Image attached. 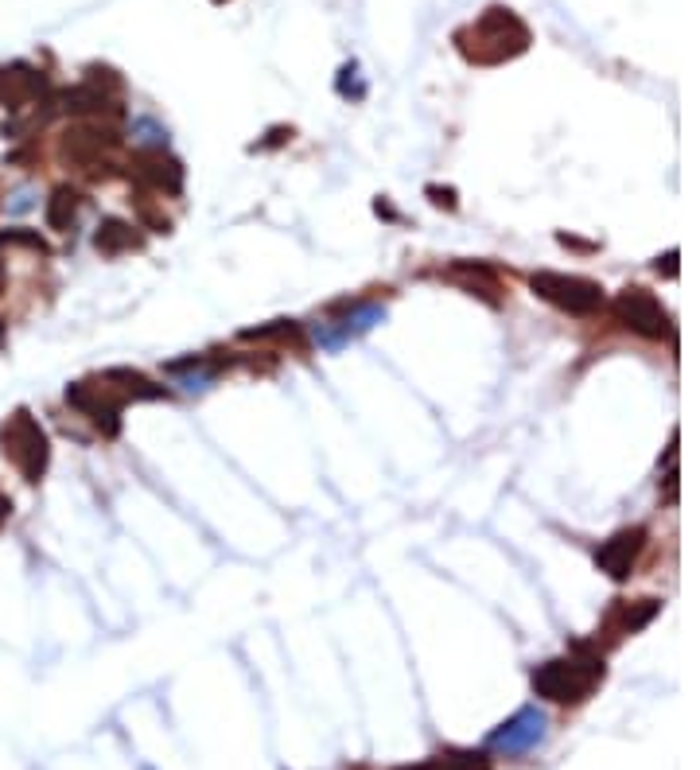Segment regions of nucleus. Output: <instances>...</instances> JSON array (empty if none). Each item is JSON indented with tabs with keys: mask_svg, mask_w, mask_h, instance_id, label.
<instances>
[{
	"mask_svg": "<svg viewBox=\"0 0 700 770\" xmlns=\"http://www.w3.org/2000/svg\"><path fill=\"white\" fill-rule=\"evenodd\" d=\"M74 214H78V191H70V187H59V191L47 199V210H43V218H47L51 230H67L70 222H74Z\"/></svg>",
	"mask_w": 700,
	"mask_h": 770,
	"instance_id": "nucleus-13",
	"label": "nucleus"
},
{
	"mask_svg": "<svg viewBox=\"0 0 700 770\" xmlns=\"http://www.w3.org/2000/svg\"><path fill=\"white\" fill-rule=\"evenodd\" d=\"M599 681H603V658L588 646H576V654L533 669V693L553 704H580L592 697Z\"/></svg>",
	"mask_w": 700,
	"mask_h": 770,
	"instance_id": "nucleus-2",
	"label": "nucleus"
},
{
	"mask_svg": "<svg viewBox=\"0 0 700 770\" xmlns=\"http://www.w3.org/2000/svg\"><path fill=\"white\" fill-rule=\"evenodd\" d=\"M137 179L144 187H152V191H168L175 195L179 187H183V168L168 160L164 152H148V156H140L137 164Z\"/></svg>",
	"mask_w": 700,
	"mask_h": 770,
	"instance_id": "nucleus-10",
	"label": "nucleus"
},
{
	"mask_svg": "<svg viewBox=\"0 0 700 770\" xmlns=\"http://www.w3.org/2000/svg\"><path fill=\"white\" fill-rule=\"evenodd\" d=\"M541 735H545V716H541L537 708H522L510 724H502L498 732L490 735V743H494V747H502L506 755H518V751L537 747V743H541Z\"/></svg>",
	"mask_w": 700,
	"mask_h": 770,
	"instance_id": "nucleus-8",
	"label": "nucleus"
},
{
	"mask_svg": "<svg viewBox=\"0 0 700 770\" xmlns=\"http://www.w3.org/2000/svg\"><path fill=\"white\" fill-rule=\"evenodd\" d=\"M455 43L471 63H487L490 67V63H506V59L522 55L529 47V28L510 8H487L475 24H467L455 35Z\"/></svg>",
	"mask_w": 700,
	"mask_h": 770,
	"instance_id": "nucleus-1",
	"label": "nucleus"
},
{
	"mask_svg": "<svg viewBox=\"0 0 700 770\" xmlns=\"http://www.w3.org/2000/svg\"><path fill=\"white\" fill-rule=\"evenodd\" d=\"M615 315H619V323H627L630 331H638L646 339H662L665 331H669V319H665L662 304L646 288H627L615 300Z\"/></svg>",
	"mask_w": 700,
	"mask_h": 770,
	"instance_id": "nucleus-6",
	"label": "nucleus"
},
{
	"mask_svg": "<svg viewBox=\"0 0 700 770\" xmlns=\"http://www.w3.org/2000/svg\"><path fill=\"white\" fill-rule=\"evenodd\" d=\"M0 245H28L35 253H47V245L39 242V234H0Z\"/></svg>",
	"mask_w": 700,
	"mask_h": 770,
	"instance_id": "nucleus-15",
	"label": "nucleus"
},
{
	"mask_svg": "<svg viewBox=\"0 0 700 770\" xmlns=\"http://www.w3.org/2000/svg\"><path fill=\"white\" fill-rule=\"evenodd\" d=\"M642 545H646V529L642 525H634V529H619L611 541H603V549L595 553V564H599V572H607L611 580H627L630 568H634V560L642 553Z\"/></svg>",
	"mask_w": 700,
	"mask_h": 770,
	"instance_id": "nucleus-7",
	"label": "nucleus"
},
{
	"mask_svg": "<svg viewBox=\"0 0 700 770\" xmlns=\"http://www.w3.org/2000/svg\"><path fill=\"white\" fill-rule=\"evenodd\" d=\"M0 444H4V455L20 467V475L28 483H39V475L47 471V436L43 428L35 424L32 413H12V417L0 424Z\"/></svg>",
	"mask_w": 700,
	"mask_h": 770,
	"instance_id": "nucleus-3",
	"label": "nucleus"
},
{
	"mask_svg": "<svg viewBox=\"0 0 700 770\" xmlns=\"http://www.w3.org/2000/svg\"><path fill=\"white\" fill-rule=\"evenodd\" d=\"M658 615V599H638V607L627 603L623 611H619V634H634V630H642L650 619Z\"/></svg>",
	"mask_w": 700,
	"mask_h": 770,
	"instance_id": "nucleus-14",
	"label": "nucleus"
},
{
	"mask_svg": "<svg viewBox=\"0 0 700 770\" xmlns=\"http://www.w3.org/2000/svg\"><path fill=\"white\" fill-rule=\"evenodd\" d=\"M94 245H98V253H105V257H117V253H125V249H137V234H133L129 222L105 218L102 226H98V234H94Z\"/></svg>",
	"mask_w": 700,
	"mask_h": 770,
	"instance_id": "nucleus-12",
	"label": "nucleus"
},
{
	"mask_svg": "<svg viewBox=\"0 0 700 770\" xmlns=\"http://www.w3.org/2000/svg\"><path fill=\"white\" fill-rule=\"evenodd\" d=\"M210 382H214V374H210V370H199V374L183 378V389H191V393H207Z\"/></svg>",
	"mask_w": 700,
	"mask_h": 770,
	"instance_id": "nucleus-16",
	"label": "nucleus"
},
{
	"mask_svg": "<svg viewBox=\"0 0 700 770\" xmlns=\"http://www.w3.org/2000/svg\"><path fill=\"white\" fill-rule=\"evenodd\" d=\"M28 207H32V191H20L16 203H12V210H28Z\"/></svg>",
	"mask_w": 700,
	"mask_h": 770,
	"instance_id": "nucleus-17",
	"label": "nucleus"
},
{
	"mask_svg": "<svg viewBox=\"0 0 700 770\" xmlns=\"http://www.w3.org/2000/svg\"><path fill=\"white\" fill-rule=\"evenodd\" d=\"M43 94V74L28 63H12V67L0 70V98L8 109H24L28 102H35Z\"/></svg>",
	"mask_w": 700,
	"mask_h": 770,
	"instance_id": "nucleus-9",
	"label": "nucleus"
},
{
	"mask_svg": "<svg viewBox=\"0 0 700 770\" xmlns=\"http://www.w3.org/2000/svg\"><path fill=\"white\" fill-rule=\"evenodd\" d=\"M214 4H222V0H214Z\"/></svg>",
	"mask_w": 700,
	"mask_h": 770,
	"instance_id": "nucleus-21",
	"label": "nucleus"
},
{
	"mask_svg": "<svg viewBox=\"0 0 700 770\" xmlns=\"http://www.w3.org/2000/svg\"><path fill=\"white\" fill-rule=\"evenodd\" d=\"M397 770H490V755L487 751H440L432 759H424L417 767H397Z\"/></svg>",
	"mask_w": 700,
	"mask_h": 770,
	"instance_id": "nucleus-11",
	"label": "nucleus"
},
{
	"mask_svg": "<svg viewBox=\"0 0 700 770\" xmlns=\"http://www.w3.org/2000/svg\"><path fill=\"white\" fill-rule=\"evenodd\" d=\"M385 319V308L382 304H354L347 315H339V319H327V323H315V343L323 350H343L347 343H354L358 335H366L374 323H382Z\"/></svg>",
	"mask_w": 700,
	"mask_h": 770,
	"instance_id": "nucleus-5",
	"label": "nucleus"
},
{
	"mask_svg": "<svg viewBox=\"0 0 700 770\" xmlns=\"http://www.w3.org/2000/svg\"><path fill=\"white\" fill-rule=\"evenodd\" d=\"M533 292L568 315H592L603 304V288L595 280L564 277V273H533Z\"/></svg>",
	"mask_w": 700,
	"mask_h": 770,
	"instance_id": "nucleus-4",
	"label": "nucleus"
},
{
	"mask_svg": "<svg viewBox=\"0 0 700 770\" xmlns=\"http://www.w3.org/2000/svg\"><path fill=\"white\" fill-rule=\"evenodd\" d=\"M354 770H370V767H354Z\"/></svg>",
	"mask_w": 700,
	"mask_h": 770,
	"instance_id": "nucleus-19",
	"label": "nucleus"
},
{
	"mask_svg": "<svg viewBox=\"0 0 700 770\" xmlns=\"http://www.w3.org/2000/svg\"><path fill=\"white\" fill-rule=\"evenodd\" d=\"M0 339H4V327H0Z\"/></svg>",
	"mask_w": 700,
	"mask_h": 770,
	"instance_id": "nucleus-20",
	"label": "nucleus"
},
{
	"mask_svg": "<svg viewBox=\"0 0 700 770\" xmlns=\"http://www.w3.org/2000/svg\"><path fill=\"white\" fill-rule=\"evenodd\" d=\"M0 288H4V265H0Z\"/></svg>",
	"mask_w": 700,
	"mask_h": 770,
	"instance_id": "nucleus-18",
	"label": "nucleus"
}]
</instances>
